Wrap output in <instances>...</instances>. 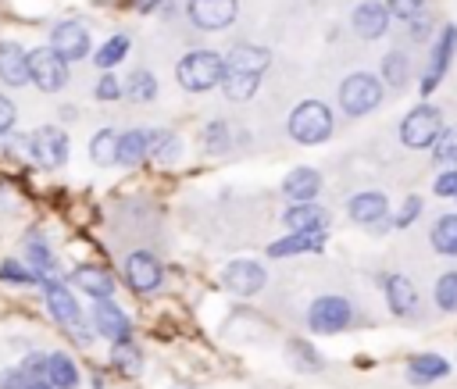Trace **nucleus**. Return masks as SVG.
Here are the masks:
<instances>
[{"label": "nucleus", "mask_w": 457, "mask_h": 389, "mask_svg": "<svg viewBox=\"0 0 457 389\" xmlns=\"http://www.w3.org/2000/svg\"><path fill=\"white\" fill-rule=\"evenodd\" d=\"M386 303H389V310H393V314L407 318V314L418 307L414 282H411V278H403V275H389V278H386Z\"/></svg>", "instance_id": "nucleus-19"}, {"label": "nucleus", "mask_w": 457, "mask_h": 389, "mask_svg": "<svg viewBox=\"0 0 457 389\" xmlns=\"http://www.w3.org/2000/svg\"><path fill=\"white\" fill-rule=\"evenodd\" d=\"M25 389H54V385H50V382H46V378H32V382H29V385H25Z\"/></svg>", "instance_id": "nucleus-48"}, {"label": "nucleus", "mask_w": 457, "mask_h": 389, "mask_svg": "<svg viewBox=\"0 0 457 389\" xmlns=\"http://www.w3.org/2000/svg\"><path fill=\"white\" fill-rule=\"evenodd\" d=\"M111 360H114L121 371H129V375H139V368H143V360H139V350H136L132 343H125V339H118V343H114V350H111Z\"/></svg>", "instance_id": "nucleus-32"}, {"label": "nucleus", "mask_w": 457, "mask_h": 389, "mask_svg": "<svg viewBox=\"0 0 457 389\" xmlns=\"http://www.w3.org/2000/svg\"><path fill=\"white\" fill-rule=\"evenodd\" d=\"M50 50L61 57V61H79V57H86L89 54V32H86V25H79V21H61L57 29H54V36H50Z\"/></svg>", "instance_id": "nucleus-9"}, {"label": "nucleus", "mask_w": 457, "mask_h": 389, "mask_svg": "<svg viewBox=\"0 0 457 389\" xmlns=\"http://www.w3.org/2000/svg\"><path fill=\"white\" fill-rule=\"evenodd\" d=\"M407 371H411V382H436V378H443L450 371V364L443 357H436V353H418Z\"/></svg>", "instance_id": "nucleus-25"}, {"label": "nucleus", "mask_w": 457, "mask_h": 389, "mask_svg": "<svg viewBox=\"0 0 457 389\" xmlns=\"http://www.w3.org/2000/svg\"><path fill=\"white\" fill-rule=\"evenodd\" d=\"M0 79L7 86H25L29 82V54L18 43H0Z\"/></svg>", "instance_id": "nucleus-17"}, {"label": "nucleus", "mask_w": 457, "mask_h": 389, "mask_svg": "<svg viewBox=\"0 0 457 389\" xmlns=\"http://www.w3.org/2000/svg\"><path fill=\"white\" fill-rule=\"evenodd\" d=\"M418 214H421V200H418V196H407V200H403V211L396 214V225L403 228V225H411Z\"/></svg>", "instance_id": "nucleus-43"}, {"label": "nucleus", "mask_w": 457, "mask_h": 389, "mask_svg": "<svg viewBox=\"0 0 457 389\" xmlns=\"http://www.w3.org/2000/svg\"><path fill=\"white\" fill-rule=\"evenodd\" d=\"M436 161L443 168H457V128H443L436 136Z\"/></svg>", "instance_id": "nucleus-33"}, {"label": "nucleus", "mask_w": 457, "mask_h": 389, "mask_svg": "<svg viewBox=\"0 0 457 389\" xmlns=\"http://www.w3.org/2000/svg\"><path fill=\"white\" fill-rule=\"evenodd\" d=\"M436 307L439 310H457V271H446L436 282Z\"/></svg>", "instance_id": "nucleus-34"}, {"label": "nucleus", "mask_w": 457, "mask_h": 389, "mask_svg": "<svg viewBox=\"0 0 457 389\" xmlns=\"http://www.w3.org/2000/svg\"><path fill=\"white\" fill-rule=\"evenodd\" d=\"M386 11L389 14H396V18H414V14H421V0H386Z\"/></svg>", "instance_id": "nucleus-38"}, {"label": "nucleus", "mask_w": 457, "mask_h": 389, "mask_svg": "<svg viewBox=\"0 0 457 389\" xmlns=\"http://www.w3.org/2000/svg\"><path fill=\"white\" fill-rule=\"evenodd\" d=\"M286 225H289L293 232L325 228V225H328V214H325V207H318L314 200H296V203L286 211Z\"/></svg>", "instance_id": "nucleus-22"}, {"label": "nucleus", "mask_w": 457, "mask_h": 389, "mask_svg": "<svg viewBox=\"0 0 457 389\" xmlns=\"http://www.w3.org/2000/svg\"><path fill=\"white\" fill-rule=\"evenodd\" d=\"M432 246L446 257L457 253V214H443L436 225H432Z\"/></svg>", "instance_id": "nucleus-26"}, {"label": "nucleus", "mask_w": 457, "mask_h": 389, "mask_svg": "<svg viewBox=\"0 0 457 389\" xmlns=\"http://www.w3.org/2000/svg\"><path fill=\"white\" fill-rule=\"evenodd\" d=\"M268 64H271V54L264 46L243 43V46H236L225 57V68H221V82L218 86L225 89L228 100H250L253 89H257V82H261V75L268 71Z\"/></svg>", "instance_id": "nucleus-1"}, {"label": "nucleus", "mask_w": 457, "mask_h": 389, "mask_svg": "<svg viewBox=\"0 0 457 389\" xmlns=\"http://www.w3.org/2000/svg\"><path fill=\"white\" fill-rule=\"evenodd\" d=\"M325 246V228H303V232H293L278 243L268 246L271 257H289V253H318Z\"/></svg>", "instance_id": "nucleus-14"}, {"label": "nucleus", "mask_w": 457, "mask_h": 389, "mask_svg": "<svg viewBox=\"0 0 457 389\" xmlns=\"http://www.w3.org/2000/svg\"><path fill=\"white\" fill-rule=\"evenodd\" d=\"M14 121H18V111H14V103L0 93V136H4V132H11V128H14Z\"/></svg>", "instance_id": "nucleus-42"}, {"label": "nucleus", "mask_w": 457, "mask_h": 389, "mask_svg": "<svg viewBox=\"0 0 457 389\" xmlns=\"http://www.w3.org/2000/svg\"><path fill=\"white\" fill-rule=\"evenodd\" d=\"M125 278H129V286L136 293H154L157 282H161V261L154 253H146V250H136L125 261Z\"/></svg>", "instance_id": "nucleus-10"}, {"label": "nucleus", "mask_w": 457, "mask_h": 389, "mask_svg": "<svg viewBox=\"0 0 457 389\" xmlns=\"http://www.w3.org/2000/svg\"><path fill=\"white\" fill-rule=\"evenodd\" d=\"M43 293H46V307H50V314H54L61 325H68V328H79V321H82V310H79L75 296L68 293V286H61V282H43Z\"/></svg>", "instance_id": "nucleus-13"}, {"label": "nucleus", "mask_w": 457, "mask_h": 389, "mask_svg": "<svg viewBox=\"0 0 457 389\" xmlns=\"http://www.w3.org/2000/svg\"><path fill=\"white\" fill-rule=\"evenodd\" d=\"M93 325H96V332H100L104 339H111V343H118V339L129 335V318L111 303V296H107V300H96V307H93Z\"/></svg>", "instance_id": "nucleus-15"}, {"label": "nucleus", "mask_w": 457, "mask_h": 389, "mask_svg": "<svg viewBox=\"0 0 457 389\" xmlns=\"http://www.w3.org/2000/svg\"><path fill=\"white\" fill-rule=\"evenodd\" d=\"M21 371H25V378H29V382H32V378H43V375H46V357H43V353H32V357L25 360V368H21Z\"/></svg>", "instance_id": "nucleus-44"}, {"label": "nucleus", "mask_w": 457, "mask_h": 389, "mask_svg": "<svg viewBox=\"0 0 457 389\" xmlns=\"http://www.w3.org/2000/svg\"><path fill=\"white\" fill-rule=\"evenodd\" d=\"M436 193L439 196H457V168H443V175L436 178Z\"/></svg>", "instance_id": "nucleus-40"}, {"label": "nucleus", "mask_w": 457, "mask_h": 389, "mask_svg": "<svg viewBox=\"0 0 457 389\" xmlns=\"http://www.w3.org/2000/svg\"><path fill=\"white\" fill-rule=\"evenodd\" d=\"M350 318H353V310H350V303H346L343 296H318V300L311 303V310H307L311 332H321V335L343 332V328L350 325Z\"/></svg>", "instance_id": "nucleus-6"}, {"label": "nucleus", "mask_w": 457, "mask_h": 389, "mask_svg": "<svg viewBox=\"0 0 457 389\" xmlns=\"http://www.w3.org/2000/svg\"><path fill=\"white\" fill-rule=\"evenodd\" d=\"M386 211H389V203H386L382 193H357L350 200V218L357 225H378L386 218Z\"/></svg>", "instance_id": "nucleus-21"}, {"label": "nucleus", "mask_w": 457, "mask_h": 389, "mask_svg": "<svg viewBox=\"0 0 457 389\" xmlns=\"http://www.w3.org/2000/svg\"><path fill=\"white\" fill-rule=\"evenodd\" d=\"M89 157H93V164H100V168L114 164V161H118V136H114L111 128L96 132L93 143H89Z\"/></svg>", "instance_id": "nucleus-27"}, {"label": "nucleus", "mask_w": 457, "mask_h": 389, "mask_svg": "<svg viewBox=\"0 0 457 389\" xmlns=\"http://www.w3.org/2000/svg\"><path fill=\"white\" fill-rule=\"evenodd\" d=\"M289 136L296 143H325L332 136V114L321 100H303L300 107H293L289 114Z\"/></svg>", "instance_id": "nucleus-3"}, {"label": "nucleus", "mask_w": 457, "mask_h": 389, "mask_svg": "<svg viewBox=\"0 0 457 389\" xmlns=\"http://www.w3.org/2000/svg\"><path fill=\"white\" fill-rule=\"evenodd\" d=\"M29 150H32V157H36L43 168H61L64 157H68V136H64L57 125H43V128L32 132Z\"/></svg>", "instance_id": "nucleus-8"}, {"label": "nucleus", "mask_w": 457, "mask_h": 389, "mask_svg": "<svg viewBox=\"0 0 457 389\" xmlns=\"http://www.w3.org/2000/svg\"><path fill=\"white\" fill-rule=\"evenodd\" d=\"M453 46H457V25H446V29H443V36H439V46H436V54H432V68H428V75H425V82H421V89H425V93H432V86L439 82V75L450 68Z\"/></svg>", "instance_id": "nucleus-20"}, {"label": "nucleus", "mask_w": 457, "mask_h": 389, "mask_svg": "<svg viewBox=\"0 0 457 389\" xmlns=\"http://www.w3.org/2000/svg\"><path fill=\"white\" fill-rule=\"evenodd\" d=\"M386 25H389L386 4L368 0V4H361V7L353 11V29H357V36H364V39H378V36L386 32Z\"/></svg>", "instance_id": "nucleus-18"}, {"label": "nucleus", "mask_w": 457, "mask_h": 389, "mask_svg": "<svg viewBox=\"0 0 457 389\" xmlns=\"http://www.w3.org/2000/svg\"><path fill=\"white\" fill-rule=\"evenodd\" d=\"M125 54H129V36H111V39L96 50V64H100V68H114Z\"/></svg>", "instance_id": "nucleus-31"}, {"label": "nucleus", "mask_w": 457, "mask_h": 389, "mask_svg": "<svg viewBox=\"0 0 457 389\" xmlns=\"http://www.w3.org/2000/svg\"><path fill=\"white\" fill-rule=\"evenodd\" d=\"M439 132H443V114H439L432 103L414 107V111L403 118V125H400V139H403L407 146H432Z\"/></svg>", "instance_id": "nucleus-5"}, {"label": "nucleus", "mask_w": 457, "mask_h": 389, "mask_svg": "<svg viewBox=\"0 0 457 389\" xmlns=\"http://www.w3.org/2000/svg\"><path fill=\"white\" fill-rule=\"evenodd\" d=\"M25 385H29V378H25L21 368H11V371L0 375V389H25Z\"/></svg>", "instance_id": "nucleus-45"}, {"label": "nucleus", "mask_w": 457, "mask_h": 389, "mask_svg": "<svg viewBox=\"0 0 457 389\" xmlns=\"http://www.w3.org/2000/svg\"><path fill=\"white\" fill-rule=\"evenodd\" d=\"M318 189H321V175H318L314 168H296V171H289L286 182H282V193H286L289 200H314Z\"/></svg>", "instance_id": "nucleus-23"}, {"label": "nucleus", "mask_w": 457, "mask_h": 389, "mask_svg": "<svg viewBox=\"0 0 457 389\" xmlns=\"http://www.w3.org/2000/svg\"><path fill=\"white\" fill-rule=\"evenodd\" d=\"M225 286L232 289V293H239V296H253V293H261L264 289V282H268V275H264V268L257 264V261H232V264H225Z\"/></svg>", "instance_id": "nucleus-11"}, {"label": "nucleus", "mask_w": 457, "mask_h": 389, "mask_svg": "<svg viewBox=\"0 0 457 389\" xmlns=\"http://www.w3.org/2000/svg\"><path fill=\"white\" fill-rule=\"evenodd\" d=\"M25 250H29V261L36 264V271H39V275H50V271H54V253L46 250V243H43L39 236H29Z\"/></svg>", "instance_id": "nucleus-35"}, {"label": "nucleus", "mask_w": 457, "mask_h": 389, "mask_svg": "<svg viewBox=\"0 0 457 389\" xmlns=\"http://www.w3.org/2000/svg\"><path fill=\"white\" fill-rule=\"evenodd\" d=\"M204 146H207L211 153L228 150V132H225V125H221V121H211V125L204 128Z\"/></svg>", "instance_id": "nucleus-37"}, {"label": "nucleus", "mask_w": 457, "mask_h": 389, "mask_svg": "<svg viewBox=\"0 0 457 389\" xmlns=\"http://www.w3.org/2000/svg\"><path fill=\"white\" fill-rule=\"evenodd\" d=\"M378 100H382V86H378V79L375 75H364V71H357V75H350V79H343V86H339V103H343V111L346 114H368V111H375L378 107Z\"/></svg>", "instance_id": "nucleus-4"}, {"label": "nucleus", "mask_w": 457, "mask_h": 389, "mask_svg": "<svg viewBox=\"0 0 457 389\" xmlns=\"http://www.w3.org/2000/svg\"><path fill=\"white\" fill-rule=\"evenodd\" d=\"M29 79L43 89V93H54L68 82V61H61L50 46H39L29 54Z\"/></svg>", "instance_id": "nucleus-7"}, {"label": "nucleus", "mask_w": 457, "mask_h": 389, "mask_svg": "<svg viewBox=\"0 0 457 389\" xmlns=\"http://www.w3.org/2000/svg\"><path fill=\"white\" fill-rule=\"evenodd\" d=\"M46 382L54 389H75L79 385V368L68 353H50L46 357Z\"/></svg>", "instance_id": "nucleus-24"}, {"label": "nucleus", "mask_w": 457, "mask_h": 389, "mask_svg": "<svg viewBox=\"0 0 457 389\" xmlns=\"http://www.w3.org/2000/svg\"><path fill=\"white\" fill-rule=\"evenodd\" d=\"M71 282H75V289H82V293H89V296H96V300H107V296L114 293V278H111V271H104L100 264H82V268H75V271H71Z\"/></svg>", "instance_id": "nucleus-16"}, {"label": "nucleus", "mask_w": 457, "mask_h": 389, "mask_svg": "<svg viewBox=\"0 0 457 389\" xmlns=\"http://www.w3.org/2000/svg\"><path fill=\"white\" fill-rule=\"evenodd\" d=\"M0 278H4V282H32V271H25V268L14 264V261H4V264H0Z\"/></svg>", "instance_id": "nucleus-39"}, {"label": "nucleus", "mask_w": 457, "mask_h": 389, "mask_svg": "<svg viewBox=\"0 0 457 389\" xmlns=\"http://www.w3.org/2000/svg\"><path fill=\"white\" fill-rule=\"evenodd\" d=\"M96 96H100V100H118V96H121V82H118L114 75H104V79L96 82Z\"/></svg>", "instance_id": "nucleus-41"}, {"label": "nucleus", "mask_w": 457, "mask_h": 389, "mask_svg": "<svg viewBox=\"0 0 457 389\" xmlns=\"http://www.w3.org/2000/svg\"><path fill=\"white\" fill-rule=\"evenodd\" d=\"M136 4V11H154L157 7V0H132Z\"/></svg>", "instance_id": "nucleus-47"}, {"label": "nucleus", "mask_w": 457, "mask_h": 389, "mask_svg": "<svg viewBox=\"0 0 457 389\" xmlns=\"http://www.w3.org/2000/svg\"><path fill=\"white\" fill-rule=\"evenodd\" d=\"M179 150V139L171 132H146V157H157V161H171Z\"/></svg>", "instance_id": "nucleus-30"}, {"label": "nucleus", "mask_w": 457, "mask_h": 389, "mask_svg": "<svg viewBox=\"0 0 457 389\" xmlns=\"http://www.w3.org/2000/svg\"><path fill=\"white\" fill-rule=\"evenodd\" d=\"M382 75H386L389 86H403V82H407V57L393 50V54L382 61Z\"/></svg>", "instance_id": "nucleus-36"}, {"label": "nucleus", "mask_w": 457, "mask_h": 389, "mask_svg": "<svg viewBox=\"0 0 457 389\" xmlns=\"http://www.w3.org/2000/svg\"><path fill=\"white\" fill-rule=\"evenodd\" d=\"M146 157V132L132 128L125 136H118V164H136Z\"/></svg>", "instance_id": "nucleus-28"}, {"label": "nucleus", "mask_w": 457, "mask_h": 389, "mask_svg": "<svg viewBox=\"0 0 457 389\" xmlns=\"http://www.w3.org/2000/svg\"><path fill=\"white\" fill-rule=\"evenodd\" d=\"M125 89H129V96H132L136 103H146V100H154V93H157V79H154L150 71H132L129 82H125Z\"/></svg>", "instance_id": "nucleus-29"}, {"label": "nucleus", "mask_w": 457, "mask_h": 389, "mask_svg": "<svg viewBox=\"0 0 457 389\" xmlns=\"http://www.w3.org/2000/svg\"><path fill=\"white\" fill-rule=\"evenodd\" d=\"M289 350H293V357H296V360H303L307 368H318V364H321V360L311 353V346H307V343H293Z\"/></svg>", "instance_id": "nucleus-46"}, {"label": "nucleus", "mask_w": 457, "mask_h": 389, "mask_svg": "<svg viewBox=\"0 0 457 389\" xmlns=\"http://www.w3.org/2000/svg\"><path fill=\"white\" fill-rule=\"evenodd\" d=\"M221 68H225V61L218 57V54H211V50H193V54H186L182 61H179V86L182 89H189V93H204V89H214L218 82H221Z\"/></svg>", "instance_id": "nucleus-2"}, {"label": "nucleus", "mask_w": 457, "mask_h": 389, "mask_svg": "<svg viewBox=\"0 0 457 389\" xmlns=\"http://www.w3.org/2000/svg\"><path fill=\"white\" fill-rule=\"evenodd\" d=\"M189 18L200 29H225L236 18V0H189Z\"/></svg>", "instance_id": "nucleus-12"}]
</instances>
